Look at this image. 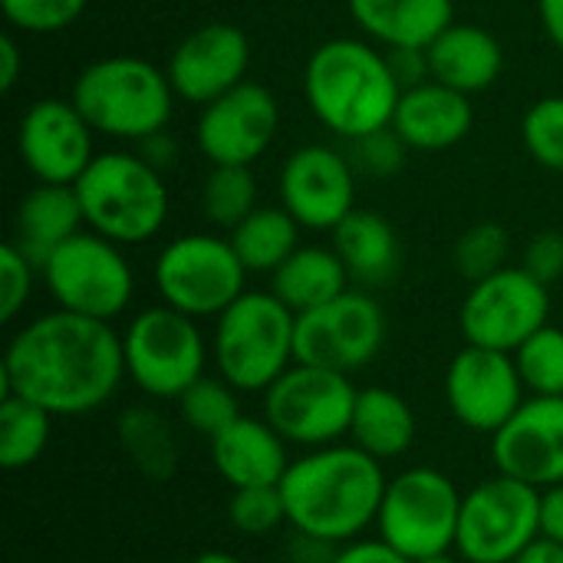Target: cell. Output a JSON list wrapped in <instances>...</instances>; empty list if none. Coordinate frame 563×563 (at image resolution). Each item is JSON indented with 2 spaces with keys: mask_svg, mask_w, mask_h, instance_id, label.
I'll return each instance as SVG.
<instances>
[{
  "mask_svg": "<svg viewBox=\"0 0 563 563\" xmlns=\"http://www.w3.org/2000/svg\"><path fill=\"white\" fill-rule=\"evenodd\" d=\"M541 534L563 544V482L541 492Z\"/></svg>",
  "mask_w": 563,
  "mask_h": 563,
  "instance_id": "43",
  "label": "cell"
},
{
  "mask_svg": "<svg viewBox=\"0 0 563 563\" xmlns=\"http://www.w3.org/2000/svg\"><path fill=\"white\" fill-rule=\"evenodd\" d=\"M353 148H356V155H360V165H363L369 175L386 178V175H396V172L402 168L406 148H409V145L399 139V132H396L393 125H386V129H379V132H369V135L356 139Z\"/></svg>",
  "mask_w": 563,
  "mask_h": 563,
  "instance_id": "40",
  "label": "cell"
},
{
  "mask_svg": "<svg viewBox=\"0 0 563 563\" xmlns=\"http://www.w3.org/2000/svg\"><path fill=\"white\" fill-rule=\"evenodd\" d=\"M115 435H119L122 452L129 455V462L142 475H148V478H168L175 472V465H178L175 429L155 409H145V406L125 409L119 416Z\"/></svg>",
  "mask_w": 563,
  "mask_h": 563,
  "instance_id": "30",
  "label": "cell"
},
{
  "mask_svg": "<svg viewBox=\"0 0 563 563\" xmlns=\"http://www.w3.org/2000/svg\"><path fill=\"white\" fill-rule=\"evenodd\" d=\"M20 66H23V56H20V46L13 36H3L0 40V89L10 92L20 79Z\"/></svg>",
  "mask_w": 563,
  "mask_h": 563,
  "instance_id": "45",
  "label": "cell"
},
{
  "mask_svg": "<svg viewBox=\"0 0 563 563\" xmlns=\"http://www.w3.org/2000/svg\"><path fill=\"white\" fill-rule=\"evenodd\" d=\"M277 195L300 228L333 231L356 208L353 165L333 145H300L280 165Z\"/></svg>",
  "mask_w": 563,
  "mask_h": 563,
  "instance_id": "18",
  "label": "cell"
},
{
  "mask_svg": "<svg viewBox=\"0 0 563 563\" xmlns=\"http://www.w3.org/2000/svg\"><path fill=\"white\" fill-rule=\"evenodd\" d=\"M155 290L162 303L205 320L221 317L247 287V267L234 244L218 234H181L158 251Z\"/></svg>",
  "mask_w": 563,
  "mask_h": 563,
  "instance_id": "10",
  "label": "cell"
},
{
  "mask_svg": "<svg viewBox=\"0 0 563 563\" xmlns=\"http://www.w3.org/2000/svg\"><path fill=\"white\" fill-rule=\"evenodd\" d=\"M521 139L538 165L563 175V96H544L525 112Z\"/></svg>",
  "mask_w": 563,
  "mask_h": 563,
  "instance_id": "37",
  "label": "cell"
},
{
  "mask_svg": "<svg viewBox=\"0 0 563 563\" xmlns=\"http://www.w3.org/2000/svg\"><path fill=\"white\" fill-rule=\"evenodd\" d=\"M96 135L142 142L165 132L175 112V89L165 69L142 56H102L89 63L69 92Z\"/></svg>",
  "mask_w": 563,
  "mask_h": 563,
  "instance_id": "4",
  "label": "cell"
},
{
  "mask_svg": "<svg viewBox=\"0 0 563 563\" xmlns=\"http://www.w3.org/2000/svg\"><path fill=\"white\" fill-rule=\"evenodd\" d=\"M386 343V313L366 290H343L330 303L297 317V363L356 373L379 356Z\"/></svg>",
  "mask_w": 563,
  "mask_h": 563,
  "instance_id": "14",
  "label": "cell"
},
{
  "mask_svg": "<svg viewBox=\"0 0 563 563\" xmlns=\"http://www.w3.org/2000/svg\"><path fill=\"white\" fill-rule=\"evenodd\" d=\"M353 23L386 49H426L455 23L452 0H346Z\"/></svg>",
  "mask_w": 563,
  "mask_h": 563,
  "instance_id": "24",
  "label": "cell"
},
{
  "mask_svg": "<svg viewBox=\"0 0 563 563\" xmlns=\"http://www.w3.org/2000/svg\"><path fill=\"white\" fill-rule=\"evenodd\" d=\"M518 373L531 396H563V330L541 327L518 353Z\"/></svg>",
  "mask_w": 563,
  "mask_h": 563,
  "instance_id": "34",
  "label": "cell"
},
{
  "mask_svg": "<svg viewBox=\"0 0 563 563\" xmlns=\"http://www.w3.org/2000/svg\"><path fill=\"white\" fill-rule=\"evenodd\" d=\"M297 313L271 290H244L218 320L211 360L238 393H264L294 363Z\"/></svg>",
  "mask_w": 563,
  "mask_h": 563,
  "instance_id": "6",
  "label": "cell"
},
{
  "mask_svg": "<svg viewBox=\"0 0 563 563\" xmlns=\"http://www.w3.org/2000/svg\"><path fill=\"white\" fill-rule=\"evenodd\" d=\"M228 241L247 274H274L300 247V224L284 205H261L234 231H228Z\"/></svg>",
  "mask_w": 563,
  "mask_h": 563,
  "instance_id": "29",
  "label": "cell"
},
{
  "mask_svg": "<svg viewBox=\"0 0 563 563\" xmlns=\"http://www.w3.org/2000/svg\"><path fill=\"white\" fill-rule=\"evenodd\" d=\"M287 445L267 419L241 416L211 439V462L231 488L280 485L290 468Z\"/></svg>",
  "mask_w": 563,
  "mask_h": 563,
  "instance_id": "22",
  "label": "cell"
},
{
  "mask_svg": "<svg viewBox=\"0 0 563 563\" xmlns=\"http://www.w3.org/2000/svg\"><path fill=\"white\" fill-rule=\"evenodd\" d=\"M538 16L548 40L563 53V0H538Z\"/></svg>",
  "mask_w": 563,
  "mask_h": 563,
  "instance_id": "46",
  "label": "cell"
},
{
  "mask_svg": "<svg viewBox=\"0 0 563 563\" xmlns=\"http://www.w3.org/2000/svg\"><path fill=\"white\" fill-rule=\"evenodd\" d=\"M525 393L515 353L465 343L445 369V402L472 432L495 435L521 409Z\"/></svg>",
  "mask_w": 563,
  "mask_h": 563,
  "instance_id": "16",
  "label": "cell"
},
{
  "mask_svg": "<svg viewBox=\"0 0 563 563\" xmlns=\"http://www.w3.org/2000/svg\"><path fill=\"white\" fill-rule=\"evenodd\" d=\"M551 317V290L525 267H501L462 300V336L472 346L518 353Z\"/></svg>",
  "mask_w": 563,
  "mask_h": 563,
  "instance_id": "13",
  "label": "cell"
},
{
  "mask_svg": "<svg viewBox=\"0 0 563 563\" xmlns=\"http://www.w3.org/2000/svg\"><path fill=\"white\" fill-rule=\"evenodd\" d=\"M330 563H412L409 558H402L396 548H389L383 538L376 541H350L340 548V554Z\"/></svg>",
  "mask_w": 563,
  "mask_h": 563,
  "instance_id": "42",
  "label": "cell"
},
{
  "mask_svg": "<svg viewBox=\"0 0 563 563\" xmlns=\"http://www.w3.org/2000/svg\"><path fill=\"white\" fill-rule=\"evenodd\" d=\"M89 0H0V10L7 23L30 36H46L69 30L82 13Z\"/></svg>",
  "mask_w": 563,
  "mask_h": 563,
  "instance_id": "38",
  "label": "cell"
},
{
  "mask_svg": "<svg viewBox=\"0 0 563 563\" xmlns=\"http://www.w3.org/2000/svg\"><path fill=\"white\" fill-rule=\"evenodd\" d=\"M462 492L439 468H406L386 482L376 531L409 561L449 554L459 538Z\"/></svg>",
  "mask_w": 563,
  "mask_h": 563,
  "instance_id": "7",
  "label": "cell"
},
{
  "mask_svg": "<svg viewBox=\"0 0 563 563\" xmlns=\"http://www.w3.org/2000/svg\"><path fill=\"white\" fill-rule=\"evenodd\" d=\"M251 40L234 23H205L178 40L168 56V79L178 99L208 106L247 79Z\"/></svg>",
  "mask_w": 563,
  "mask_h": 563,
  "instance_id": "19",
  "label": "cell"
},
{
  "mask_svg": "<svg viewBox=\"0 0 563 563\" xmlns=\"http://www.w3.org/2000/svg\"><path fill=\"white\" fill-rule=\"evenodd\" d=\"M92 125L73 99H36L16 122V155L43 185H76L96 158Z\"/></svg>",
  "mask_w": 563,
  "mask_h": 563,
  "instance_id": "17",
  "label": "cell"
},
{
  "mask_svg": "<svg viewBox=\"0 0 563 563\" xmlns=\"http://www.w3.org/2000/svg\"><path fill=\"white\" fill-rule=\"evenodd\" d=\"M53 419L36 402L3 393L0 399V465L7 472L30 468L49 445Z\"/></svg>",
  "mask_w": 563,
  "mask_h": 563,
  "instance_id": "31",
  "label": "cell"
},
{
  "mask_svg": "<svg viewBox=\"0 0 563 563\" xmlns=\"http://www.w3.org/2000/svg\"><path fill=\"white\" fill-rule=\"evenodd\" d=\"M416 563H465L462 558H455L452 551L449 554H435V558H426V561H416Z\"/></svg>",
  "mask_w": 563,
  "mask_h": 563,
  "instance_id": "49",
  "label": "cell"
},
{
  "mask_svg": "<svg viewBox=\"0 0 563 563\" xmlns=\"http://www.w3.org/2000/svg\"><path fill=\"white\" fill-rule=\"evenodd\" d=\"M356 393L346 373L294 363L264 389V419L290 445L323 449L350 435Z\"/></svg>",
  "mask_w": 563,
  "mask_h": 563,
  "instance_id": "11",
  "label": "cell"
},
{
  "mask_svg": "<svg viewBox=\"0 0 563 563\" xmlns=\"http://www.w3.org/2000/svg\"><path fill=\"white\" fill-rule=\"evenodd\" d=\"M3 393L49 416H86L106 406L125 379L122 336L92 317L53 310L20 327L3 353Z\"/></svg>",
  "mask_w": 563,
  "mask_h": 563,
  "instance_id": "1",
  "label": "cell"
},
{
  "mask_svg": "<svg viewBox=\"0 0 563 563\" xmlns=\"http://www.w3.org/2000/svg\"><path fill=\"white\" fill-rule=\"evenodd\" d=\"M492 459L501 475L534 488L563 482V396H528L492 435Z\"/></svg>",
  "mask_w": 563,
  "mask_h": 563,
  "instance_id": "20",
  "label": "cell"
},
{
  "mask_svg": "<svg viewBox=\"0 0 563 563\" xmlns=\"http://www.w3.org/2000/svg\"><path fill=\"white\" fill-rule=\"evenodd\" d=\"M416 432H419L416 412L399 393L386 386H369L356 393L353 422H350L353 445H360L379 462H389V459H402L416 445Z\"/></svg>",
  "mask_w": 563,
  "mask_h": 563,
  "instance_id": "28",
  "label": "cell"
},
{
  "mask_svg": "<svg viewBox=\"0 0 563 563\" xmlns=\"http://www.w3.org/2000/svg\"><path fill=\"white\" fill-rule=\"evenodd\" d=\"M228 521L234 531L247 538H261L287 525V505L280 485H254V488H234L228 498Z\"/></svg>",
  "mask_w": 563,
  "mask_h": 563,
  "instance_id": "36",
  "label": "cell"
},
{
  "mask_svg": "<svg viewBox=\"0 0 563 563\" xmlns=\"http://www.w3.org/2000/svg\"><path fill=\"white\" fill-rule=\"evenodd\" d=\"M515 563H563V544L558 541H551V538H538V541H531L521 554H518V561Z\"/></svg>",
  "mask_w": 563,
  "mask_h": 563,
  "instance_id": "47",
  "label": "cell"
},
{
  "mask_svg": "<svg viewBox=\"0 0 563 563\" xmlns=\"http://www.w3.org/2000/svg\"><path fill=\"white\" fill-rule=\"evenodd\" d=\"M472 125H475L472 96L449 89L435 79L402 89L396 115H393V129L416 152L452 148L462 139H468Z\"/></svg>",
  "mask_w": 563,
  "mask_h": 563,
  "instance_id": "21",
  "label": "cell"
},
{
  "mask_svg": "<svg viewBox=\"0 0 563 563\" xmlns=\"http://www.w3.org/2000/svg\"><path fill=\"white\" fill-rule=\"evenodd\" d=\"M191 563H247V561H241V558H234V554H228V551H205V554H198Z\"/></svg>",
  "mask_w": 563,
  "mask_h": 563,
  "instance_id": "48",
  "label": "cell"
},
{
  "mask_svg": "<svg viewBox=\"0 0 563 563\" xmlns=\"http://www.w3.org/2000/svg\"><path fill=\"white\" fill-rule=\"evenodd\" d=\"M257 208V178L251 165H211L201 181V214L214 228L234 231Z\"/></svg>",
  "mask_w": 563,
  "mask_h": 563,
  "instance_id": "32",
  "label": "cell"
},
{
  "mask_svg": "<svg viewBox=\"0 0 563 563\" xmlns=\"http://www.w3.org/2000/svg\"><path fill=\"white\" fill-rule=\"evenodd\" d=\"M40 277L59 310L106 323L125 313L135 294V274L122 244L89 228L59 244L40 267Z\"/></svg>",
  "mask_w": 563,
  "mask_h": 563,
  "instance_id": "9",
  "label": "cell"
},
{
  "mask_svg": "<svg viewBox=\"0 0 563 563\" xmlns=\"http://www.w3.org/2000/svg\"><path fill=\"white\" fill-rule=\"evenodd\" d=\"M350 290V271L340 261V254L320 244H300L274 274H271V294L290 307L297 317L307 310H317Z\"/></svg>",
  "mask_w": 563,
  "mask_h": 563,
  "instance_id": "27",
  "label": "cell"
},
{
  "mask_svg": "<svg viewBox=\"0 0 563 563\" xmlns=\"http://www.w3.org/2000/svg\"><path fill=\"white\" fill-rule=\"evenodd\" d=\"M508 231L501 224H492V221H482V224H472L459 234L455 241V271L468 280V284H478L492 274H498L501 267H508Z\"/></svg>",
  "mask_w": 563,
  "mask_h": 563,
  "instance_id": "35",
  "label": "cell"
},
{
  "mask_svg": "<svg viewBox=\"0 0 563 563\" xmlns=\"http://www.w3.org/2000/svg\"><path fill=\"white\" fill-rule=\"evenodd\" d=\"M333 251L360 287L389 284L399 271V234L396 228L369 208H353L333 231Z\"/></svg>",
  "mask_w": 563,
  "mask_h": 563,
  "instance_id": "26",
  "label": "cell"
},
{
  "mask_svg": "<svg viewBox=\"0 0 563 563\" xmlns=\"http://www.w3.org/2000/svg\"><path fill=\"white\" fill-rule=\"evenodd\" d=\"M399 96L402 82L393 59L373 40H327L303 66V99L310 112L346 142L393 125Z\"/></svg>",
  "mask_w": 563,
  "mask_h": 563,
  "instance_id": "3",
  "label": "cell"
},
{
  "mask_svg": "<svg viewBox=\"0 0 563 563\" xmlns=\"http://www.w3.org/2000/svg\"><path fill=\"white\" fill-rule=\"evenodd\" d=\"M125 376L152 399H178L205 376L208 343L198 320L158 303L132 317L122 333Z\"/></svg>",
  "mask_w": 563,
  "mask_h": 563,
  "instance_id": "8",
  "label": "cell"
},
{
  "mask_svg": "<svg viewBox=\"0 0 563 563\" xmlns=\"http://www.w3.org/2000/svg\"><path fill=\"white\" fill-rule=\"evenodd\" d=\"M36 264L13 244L7 241L0 247V320L10 323L20 317V310L26 307L30 294H33V277H36Z\"/></svg>",
  "mask_w": 563,
  "mask_h": 563,
  "instance_id": "39",
  "label": "cell"
},
{
  "mask_svg": "<svg viewBox=\"0 0 563 563\" xmlns=\"http://www.w3.org/2000/svg\"><path fill=\"white\" fill-rule=\"evenodd\" d=\"M135 145H139V155H142L148 165H155L158 172H165V168L175 162V155H178V145H175V139H172L168 132H155V135L135 142Z\"/></svg>",
  "mask_w": 563,
  "mask_h": 563,
  "instance_id": "44",
  "label": "cell"
},
{
  "mask_svg": "<svg viewBox=\"0 0 563 563\" xmlns=\"http://www.w3.org/2000/svg\"><path fill=\"white\" fill-rule=\"evenodd\" d=\"M541 538V488L495 475L462 498L455 551L465 563H515Z\"/></svg>",
  "mask_w": 563,
  "mask_h": 563,
  "instance_id": "12",
  "label": "cell"
},
{
  "mask_svg": "<svg viewBox=\"0 0 563 563\" xmlns=\"http://www.w3.org/2000/svg\"><path fill=\"white\" fill-rule=\"evenodd\" d=\"M280 129L277 96L244 79L231 92L201 106L195 142L211 165H254L274 145Z\"/></svg>",
  "mask_w": 563,
  "mask_h": 563,
  "instance_id": "15",
  "label": "cell"
},
{
  "mask_svg": "<svg viewBox=\"0 0 563 563\" xmlns=\"http://www.w3.org/2000/svg\"><path fill=\"white\" fill-rule=\"evenodd\" d=\"M238 389L228 383V379H221V376H201L195 386H188L175 402H178V416H181V422L191 429V432H198V435H205L208 442L218 435V432H224L234 419H241L244 412H241V406H238Z\"/></svg>",
  "mask_w": 563,
  "mask_h": 563,
  "instance_id": "33",
  "label": "cell"
},
{
  "mask_svg": "<svg viewBox=\"0 0 563 563\" xmlns=\"http://www.w3.org/2000/svg\"><path fill=\"white\" fill-rule=\"evenodd\" d=\"M386 482L383 462L360 445H323L290 462L280 482L287 525L320 544L360 541L379 518Z\"/></svg>",
  "mask_w": 563,
  "mask_h": 563,
  "instance_id": "2",
  "label": "cell"
},
{
  "mask_svg": "<svg viewBox=\"0 0 563 563\" xmlns=\"http://www.w3.org/2000/svg\"><path fill=\"white\" fill-rule=\"evenodd\" d=\"M73 188L86 228L122 247L158 238L172 211L162 172L139 152H96Z\"/></svg>",
  "mask_w": 563,
  "mask_h": 563,
  "instance_id": "5",
  "label": "cell"
},
{
  "mask_svg": "<svg viewBox=\"0 0 563 563\" xmlns=\"http://www.w3.org/2000/svg\"><path fill=\"white\" fill-rule=\"evenodd\" d=\"M521 267L538 277L541 284H554L563 277V234L561 231H541L538 238H531V244L525 247V261Z\"/></svg>",
  "mask_w": 563,
  "mask_h": 563,
  "instance_id": "41",
  "label": "cell"
},
{
  "mask_svg": "<svg viewBox=\"0 0 563 563\" xmlns=\"http://www.w3.org/2000/svg\"><path fill=\"white\" fill-rule=\"evenodd\" d=\"M426 59H429V79L459 89L465 96L492 89L505 69V49L498 36L475 23L445 26L426 46Z\"/></svg>",
  "mask_w": 563,
  "mask_h": 563,
  "instance_id": "23",
  "label": "cell"
},
{
  "mask_svg": "<svg viewBox=\"0 0 563 563\" xmlns=\"http://www.w3.org/2000/svg\"><path fill=\"white\" fill-rule=\"evenodd\" d=\"M86 231V218L79 208V195L73 185H36L30 188L13 214V244L36 264L43 267L46 257Z\"/></svg>",
  "mask_w": 563,
  "mask_h": 563,
  "instance_id": "25",
  "label": "cell"
}]
</instances>
